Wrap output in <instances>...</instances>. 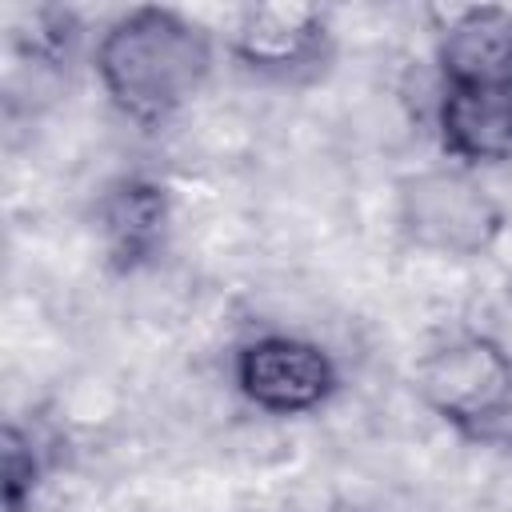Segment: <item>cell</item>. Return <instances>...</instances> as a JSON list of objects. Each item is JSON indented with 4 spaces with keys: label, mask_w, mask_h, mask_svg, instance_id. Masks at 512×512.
<instances>
[{
    "label": "cell",
    "mask_w": 512,
    "mask_h": 512,
    "mask_svg": "<svg viewBox=\"0 0 512 512\" xmlns=\"http://www.w3.org/2000/svg\"><path fill=\"white\" fill-rule=\"evenodd\" d=\"M212 56V36L192 16L140 4L100 32L92 68L124 120L160 128L200 96L212 76Z\"/></svg>",
    "instance_id": "6da1fadb"
},
{
    "label": "cell",
    "mask_w": 512,
    "mask_h": 512,
    "mask_svg": "<svg viewBox=\"0 0 512 512\" xmlns=\"http://www.w3.org/2000/svg\"><path fill=\"white\" fill-rule=\"evenodd\" d=\"M400 228L416 248L440 256H480L496 244L504 208L464 168H432L400 184Z\"/></svg>",
    "instance_id": "7a4b0ae2"
},
{
    "label": "cell",
    "mask_w": 512,
    "mask_h": 512,
    "mask_svg": "<svg viewBox=\"0 0 512 512\" xmlns=\"http://www.w3.org/2000/svg\"><path fill=\"white\" fill-rule=\"evenodd\" d=\"M232 380L236 392L268 416H308L336 396L340 368L324 344L308 336L268 332L236 348Z\"/></svg>",
    "instance_id": "3957f363"
},
{
    "label": "cell",
    "mask_w": 512,
    "mask_h": 512,
    "mask_svg": "<svg viewBox=\"0 0 512 512\" xmlns=\"http://www.w3.org/2000/svg\"><path fill=\"white\" fill-rule=\"evenodd\" d=\"M512 384V356L484 332H456L432 344L412 372V388L456 436L484 416Z\"/></svg>",
    "instance_id": "277c9868"
},
{
    "label": "cell",
    "mask_w": 512,
    "mask_h": 512,
    "mask_svg": "<svg viewBox=\"0 0 512 512\" xmlns=\"http://www.w3.org/2000/svg\"><path fill=\"white\" fill-rule=\"evenodd\" d=\"M232 60L264 80H304L332 56L328 12L316 4H252L236 16L228 36Z\"/></svg>",
    "instance_id": "5b68a950"
},
{
    "label": "cell",
    "mask_w": 512,
    "mask_h": 512,
    "mask_svg": "<svg viewBox=\"0 0 512 512\" xmlns=\"http://www.w3.org/2000/svg\"><path fill=\"white\" fill-rule=\"evenodd\" d=\"M172 200L168 188L152 176H120L104 188L96 204V232L104 256L116 272H136L152 264L168 240Z\"/></svg>",
    "instance_id": "8992f818"
},
{
    "label": "cell",
    "mask_w": 512,
    "mask_h": 512,
    "mask_svg": "<svg viewBox=\"0 0 512 512\" xmlns=\"http://www.w3.org/2000/svg\"><path fill=\"white\" fill-rule=\"evenodd\" d=\"M440 88H508L512 84V8H460L436 40Z\"/></svg>",
    "instance_id": "52a82bcc"
},
{
    "label": "cell",
    "mask_w": 512,
    "mask_h": 512,
    "mask_svg": "<svg viewBox=\"0 0 512 512\" xmlns=\"http://www.w3.org/2000/svg\"><path fill=\"white\" fill-rule=\"evenodd\" d=\"M436 136L444 156L464 168L512 160V84L508 88H440Z\"/></svg>",
    "instance_id": "ba28073f"
},
{
    "label": "cell",
    "mask_w": 512,
    "mask_h": 512,
    "mask_svg": "<svg viewBox=\"0 0 512 512\" xmlns=\"http://www.w3.org/2000/svg\"><path fill=\"white\" fill-rule=\"evenodd\" d=\"M44 476V456L32 432H24L16 420L4 424V448H0V496L4 512H28L36 488Z\"/></svg>",
    "instance_id": "9c48e42d"
},
{
    "label": "cell",
    "mask_w": 512,
    "mask_h": 512,
    "mask_svg": "<svg viewBox=\"0 0 512 512\" xmlns=\"http://www.w3.org/2000/svg\"><path fill=\"white\" fill-rule=\"evenodd\" d=\"M460 440L480 444V448H496V452H512V384L504 388V396L484 416H476L460 432Z\"/></svg>",
    "instance_id": "30bf717a"
}]
</instances>
